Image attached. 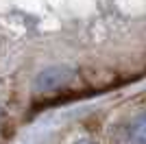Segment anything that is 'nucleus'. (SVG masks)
<instances>
[{"label": "nucleus", "instance_id": "1", "mask_svg": "<svg viewBox=\"0 0 146 144\" xmlns=\"http://www.w3.org/2000/svg\"><path fill=\"white\" fill-rule=\"evenodd\" d=\"M74 77H76V68L74 66H68V63L50 66L35 77L33 87H35V92H55V90L66 87Z\"/></svg>", "mask_w": 146, "mask_h": 144}, {"label": "nucleus", "instance_id": "2", "mask_svg": "<svg viewBox=\"0 0 146 144\" xmlns=\"http://www.w3.org/2000/svg\"><path fill=\"white\" fill-rule=\"evenodd\" d=\"M127 140L146 144V111L131 120V125L127 127Z\"/></svg>", "mask_w": 146, "mask_h": 144}]
</instances>
